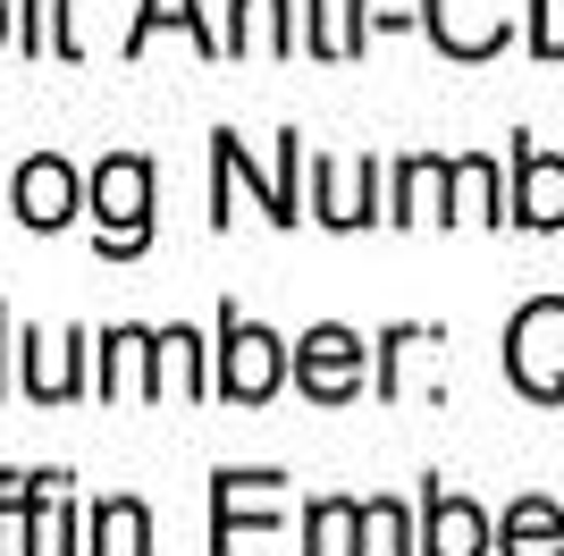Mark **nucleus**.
Segmentation results:
<instances>
[{"instance_id":"nucleus-10","label":"nucleus","mask_w":564,"mask_h":556,"mask_svg":"<svg viewBox=\"0 0 564 556\" xmlns=\"http://www.w3.org/2000/svg\"><path fill=\"white\" fill-rule=\"evenodd\" d=\"M161 338H143V329H110L101 338V396H161Z\"/></svg>"},{"instance_id":"nucleus-13","label":"nucleus","mask_w":564,"mask_h":556,"mask_svg":"<svg viewBox=\"0 0 564 556\" xmlns=\"http://www.w3.org/2000/svg\"><path fill=\"white\" fill-rule=\"evenodd\" d=\"M228 51H253V60H286V51H295V25H286V0H236Z\"/></svg>"},{"instance_id":"nucleus-11","label":"nucleus","mask_w":564,"mask_h":556,"mask_svg":"<svg viewBox=\"0 0 564 556\" xmlns=\"http://www.w3.org/2000/svg\"><path fill=\"white\" fill-rule=\"evenodd\" d=\"M312 211L329 220V228H354V220H379L371 211V161H312Z\"/></svg>"},{"instance_id":"nucleus-24","label":"nucleus","mask_w":564,"mask_h":556,"mask_svg":"<svg viewBox=\"0 0 564 556\" xmlns=\"http://www.w3.org/2000/svg\"><path fill=\"white\" fill-rule=\"evenodd\" d=\"M0 43H9V0H0Z\"/></svg>"},{"instance_id":"nucleus-7","label":"nucleus","mask_w":564,"mask_h":556,"mask_svg":"<svg viewBox=\"0 0 564 556\" xmlns=\"http://www.w3.org/2000/svg\"><path fill=\"white\" fill-rule=\"evenodd\" d=\"M430 34L455 60H489L506 43V0H430Z\"/></svg>"},{"instance_id":"nucleus-16","label":"nucleus","mask_w":564,"mask_h":556,"mask_svg":"<svg viewBox=\"0 0 564 556\" xmlns=\"http://www.w3.org/2000/svg\"><path fill=\"white\" fill-rule=\"evenodd\" d=\"M94 556H152V514H143L135 498L94 506Z\"/></svg>"},{"instance_id":"nucleus-21","label":"nucleus","mask_w":564,"mask_h":556,"mask_svg":"<svg viewBox=\"0 0 564 556\" xmlns=\"http://www.w3.org/2000/svg\"><path fill=\"white\" fill-rule=\"evenodd\" d=\"M25 346H34V396H43V405L76 396V346H85V338H59V346H43V338H25Z\"/></svg>"},{"instance_id":"nucleus-14","label":"nucleus","mask_w":564,"mask_h":556,"mask_svg":"<svg viewBox=\"0 0 564 556\" xmlns=\"http://www.w3.org/2000/svg\"><path fill=\"white\" fill-rule=\"evenodd\" d=\"M59 472H0V556H25V523Z\"/></svg>"},{"instance_id":"nucleus-6","label":"nucleus","mask_w":564,"mask_h":556,"mask_svg":"<svg viewBox=\"0 0 564 556\" xmlns=\"http://www.w3.org/2000/svg\"><path fill=\"white\" fill-rule=\"evenodd\" d=\"M9 211H18L25 228H68L76 220V169L51 161V152H34V161L9 178Z\"/></svg>"},{"instance_id":"nucleus-4","label":"nucleus","mask_w":564,"mask_h":556,"mask_svg":"<svg viewBox=\"0 0 564 556\" xmlns=\"http://www.w3.org/2000/svg\"><path fill=\"white\" fill-rule=\"evenodd\" d=\"M219 388L236 396V405H261V396L286 379V346L270 338V329H253V321H219V371H212Z\"/></svg>"},{"instance_id":"nucleus-12","label":"nucleus","mask_w":564,"mask_h":556,"mask_svg":"<svg viewBox=\"0 0 564 556\" xmlns=\"http://www.w3.org/2000/svg\"><path fill=\"white\" fill-rule=\"evenodd\" d=\"M497 548L506 556H564V514L547 498H514L506 523H497Z\"/></svg>"},{"instance_id":"nucleus-17","label":"nucleus","mask_w":564,"mask_h":556,"mask_svg":"<svg viewBox=\"0 0 564 556\" xmlns=\"http://www.w3.org/2000/svg\"><path fill=\"white\" fill-rule=\"evenodd\" d=\"M161 25H177V34H194V51H203V60H219V34L212 25H203V9H194V0H143V18H135V34H127V51H143L152 43V34H161Z\"/></svg>"},{"instance_id":"nucleus-23","label":"nucleus","mask_w":564,"mask_h":556,"mask_svg":"<svg viewBox=\"0 0 564 556\" xmlns=\"http://www.w3.org/2000/svg\"><path fill=\"white\" fill-rule=\"evenodd\" d=\"M531 43L540 60H564V0H531Z\"/></svg>"},{"instance_id":"nucleus-9","label":"nucleus","mask_w":564,"mask_h":556,"mask_svg":"<svg viewBox=\"0 0 564 556\" xmlns=\"http://www.w3.org/2000/svg\"><path fill=\"white\" fill-rule=\"evenodd\" d=\"M422 556H489V514L471 506V498L430 489L422 498Z\"/></svg>"},{"instance_id":"nucleus-20","label":"nucleus","mask_w":564,"mask_h":556,"mask_svg":"<svg viewBox=\"0 0 564 556\" xmlns=\"http://www.w3.org/2000/svg\"><path fill=\"white\" fill-rule=\"evenodd\" d=\"M362 0H312V51L321 60H346L354 43H362V18H354Z\"/></svg>"},{"instance_id":"nucleus-2","label":"nucleus","mask_w":564,"mask_h":556,"mask_svg":"<svg viewBox=\"0 0 564 556\" xmlns=\"http://www.w3.org/2000/svg\"><path fill=\"white\" fill-rule=\"evenodd\" d=\"M506 371H514L522 396L564 405V296H540V303L514 312V329H506Z\"/></svg>"},{"instance_id":"nucleus-15","label":"nucleus","mask_w":564,"mask_h":556,"mask_svg":"<svg viewBox=\"0 0 564 556\" xmlns=\"http://www.w3.org/2000/svg\"><path fill=\"white\" fill-rule=\"evenodd\" d=\"M447 220H497V161L489 152L447 161Z\"/></svg>"},{"instance_id":"nucleus-5","label":"nucleus","mask_w":564,"mask_h":556,"mask_svg":"<svg viewBox=\"0 0 564 556\" xmlns=\"http://www.w3.org/2000/svg\"><path fill=\"white\" fill-rule=\"evenodd\" d=\"M295 379H304V396H321V405H346L354 388H362V338L337 321L304 329L295 338Z\"/></svg>"},{"instance_id":"nucleus-3","label":"nucleus","mask_w":564,"mask_h":556,"mask_svg":"<svg viewBox=\"0 0 564 556\" xmlns=\"http://www.w3.org/2000/svg\"><path fill=\"white\" fill-rule=\"evenodd\" d=\"M94 211H101V254H143V236H152V161L110 152L94 169Z\"/></svg>"},{"instance_id":"nucleus-8","label":"nucleus","mask_w":564,"mask_h":556,"mask_svg":"<svg viewBox=\"0 0 564 556\" xmlns=\"http://www.w3.org/2000/svg\"><path fill=\"white\" fill-rule=\"evenodd\" d=\"M514 220L522 228H564V161L540 143H514Z\"/></svg>"},{"instance_id":"nucleus-1","label":"nucleus","mask_w":564,"mask_h":556,"mask_svg":"<svg viewBox=\"0 0 564 556\" xmlns=\"http://www.w3.org/2000/svg\"><path fill=\"white\" fill-rule=\"evenodd\" d=\"M212 506H219L212 556H286L279 548V472H219Z\"/></svg>"},{"instance_id":"nucleus-19","label":"nucleus","mask_w":564,"mask_h":556,"mask_svg":"<svg viewBox=\"0 0 564 556\" xmlns=\"http://www.w3.org/2000/svg\"><path fill=\"white\" fill-rule=\"evenodd\" d=\"M362 532H371V523H362L354 498H321V506H312V548L304 556H362V548H354Z\"/></svg>"},{"instance_id":"nucleus-22","label":"nucleus","mask_w":564,"mask_h":556,"mask_svg":"<svg viewBox=\"0 0 564 556\" xmlns=\"http://www.w3.org/2000/svg\"><path fill=\"white\" fill-rule=\"evenodd\" d=\"M362 523H371L379 556H422V548H413V523H404V506H388V498H371V506H362Z\"/></svg>"},{"instance_id":"nucleus-25","label":"nucleus","mask_w":564,"mask_h":556,"mask_svg":"<svg viewBox=\"0 0 564 556\" xmlns=\"http://www.w3.org/2000/svg\"><path fill=\"white\" fill-rule=\"evenodd\" d=\"M0 338H9V312H0Z\"/></svg>"},{"instance_id":"nucleus-18","label":"nucleus","mask_w":564,"mask_h":556,"mask_svg":"<svg viewBox=\"0 0 564 556\" xmlns=\"http://www.w3.org/2000/svg\"><path fill=\"white\" fill-rule=\"evenodd\" d=\"M447 220V161H404L397 169V203H388V220Z\"/></svg>"}]
</instances>
